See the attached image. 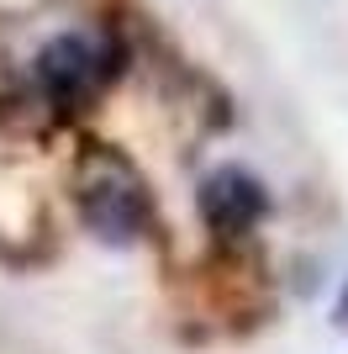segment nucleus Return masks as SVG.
I'll list each match as a JSON object with an SVG mask.
<instances>
[{"label":"nucleus","mask_w":348,"mask_h":354,"mask_svg":"<svg viewBox=\"0 0 348 354\" xmlns=\"http://www.w3.org/2000/svg\"><path fill=\"white\" fill-rule=\"evenodd\" d=\"M79 212L85 222L95 227L101 238L122 243L143 227V212H148V196H143V180L132 175L116 153H95L79 175Z\"/></svg>","instance_id":"nucleus-1"},{"label":"nucleus","mask_w":348,"mask_h":354,"mask_svg":"<svg viewBox=\"0 0 348 354\" xmlns=\"http://www.w3.org/2000/svg\"><path fill=\"white\" fill-rule=\"evenodd\" d=\"M269 212V196H264V185L248 169H238V164H222V169H211L201 185V217L217 227V233L238 238L248 233L253 222Z\"/></svg>","instance_id":"nucleus-2"},{"label":"nucleus","mask_w":348,"mask_h":354,"mask_svg":"<svg viewBox=\"0 0 348 354\" xmlns=\"http://www.w3.org/2000/svg\"><path fill=\"white\" fill-rule=\"evenodd\" d=\"M43 85L53 90V95H64V101H74V95H85L95 80H101V53H95V43H85V37H53V43L43 48Z\"/></svg>","instance_id":"nucleus-3"},{"label":"nucleus","mask_w":348,"mask_h":354,"mask_svg":"<svg viewBox=\"0 0 348 354\" xmlns=\"http://www.w3.org/2000/svg\"><path fill=\"white\" fill-rule=\"evenodd\" d=\"M343 317H348V296H343Z\"/></svg>","instance_id":"nucleus-4"}]
</instances>
